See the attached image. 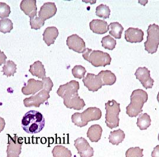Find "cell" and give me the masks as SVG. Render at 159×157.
<instances>
[{"label": "cell", "mask_w": 159, "mask_h": 157, "mask_svg": "<svg viewBox=\"0 0 159 157\" xmlns=\"http://www.w3.org/2000/svg\"><path fill=\"white\" fill-rule=\"evenodd\" d=\"M45 124V121L43 114L40 112L34 110L27 112L22 119V129L30 134L40 132L43 129Z\"/></svg>", "instance_id": "cell-1"}, {"label": "cell", "mask_w": 159, "mask_h": 157, "mask_svg": "<svg viewBox=\"0 0 159 157\" xmlns=\"http://www.w3.org/2000/svg\"><path fill=\"white\" fill-rule=\"evenodd\" d=\"M148 100V94L143 89L133 91L130 96V103L126 107V114L130 117H136L142 112L144 104Z\"/></svg>", "instance_id": "cell-2"}, {"label": "cell", "mask_w": 159, "mask_h": 157, "mask_svg": "<svg viewBox=\"0 0 159 157\" xmlns=\"http://www.w3.org/2000/svg\"><path fill=\"white\" fill-rule=\"evenodd\" d=\"M82 57L95 67H105L111 63V58L108 53L100 50H93L88 48H86Z\"/></svg>", "instance_id": "cell-3"}, {"label": "cell", "mask_w": 159, "mask_h": 157, "mask_svg": "<svg viewBox=\"0 0 159 157\" xmlns=\"http://www.w3.org/2000/svg\"><path fill=\"white\" fill-rule=\"evenodd\" d=\"M105 123L107 126L111 129L119 126V115L120 112V104L117 103L115 100L108 101L105 104Z\"/></svg>", "instance_id": "cell-4"}, {"label": "cell", "mask_w": 159, "mask_h": 157, "mask_svg": "<svg viewBox=\"0 0 159 157\" xmlns=\"http://www.w3.org/2000/svg\"><path fill=\"white\" fill-rule=\"evenodd\" d=\"M147 40L144 42L145 50L149 54L157 52L159 45V26L153 24L148 26Z\"/></svg>", "instance_id": "cell-5"}, {"label": "cell", "mask_w": 159, "mask_h": 157, "mask_svg": "<svg viewBox=\"0 0 159 157\" xmlns=\"http://www.w3.org/2000/svg\"><path fill=\"white\" fill-rule=\"evenodd\" d=\"M8 136V146L7 149V157H19L21 153L23 139L16 134Z\"/></svg>", "instance_id": "cell-6"}, {"label": "cell", "mask_w": 159, "mask_h": 157, "mask_svg": "<svg viewBox=\"0 0 159 157\" xmlns=\"http://www.w3.org/2000/svg\"><path fill=\"white\" fill-rule=\"evenodd\" d=\"M50 98L49 93L45 89L40 91L38 94L26 98L24 100V104L25 107H36L39 108L40 105L43 104Z\"/></svg>", "instance_id": "cell-7"}, {"label": "cell", "mask_w": 159, "mask_h": 157, "mask_svg": "<svg viewBox=\"0 0 159 157\" xmlns=\"http://www.w3.org/2000/svg\"><path fill=\"white\" fill-rule=\"evenodd\" d=\"M80 89V83L79 82L72 80L66 84L60 85L58 91H57L58 96L62 98H65L72 96L73 95L78 93V90Z\"/></svg>", "instance_id": "cell-8"}, {"label": "cell", "mask_w": 159, "mask_h": 157, "mask_svg": "<svg viewBox=\"0 0 159 157\" xmlns=\"http://www.w3.org/2000/svg\"><path fill=\"white\" fill-rule=\"evenodd\" d=\"M74 145L80 157H92L94 150L91 147L88 141L83 137L77 138L75 141Z\"/></svg>", "instance_id": "cell-9"}, {"label": "cell", "mask_w": 159, "mask_h": 157, "mask_svg": "<svg viewBox=\"0 0 159 157\" xmlns=\"http://www.w3.org/2000/svg\"><path fill=\"white\" fill-rule=\"evenodd\" d=\"M136 79H139L143 87L146 89L152 88L153 86L154 80L150 77V71L146 67L138 68L135 74Z\"/></svg>", "instance_id": "cell-10"}, {"label": "cell", "mask_w": 159, "mask_h": 157, "mask_svg": "<svg viewBox=\"0 0 159 157\" xmlns=\"http://www.w3.org/2000/svg\"><path fill=\"white\" fill-rule=\"evenodd\" d=\"M66 45L69 49L78 53H83L86 49L84 40L77 34H73L68 37Z\"/></svg>", "instance_id": "cell-11"}, {"label": "cell", "mask_w": 159, "mask_h": 157, "mask_svg": "<svg viewBox=\"0 0 159 157\" xmlns=\"http://www.w3.org/2000/svg\"><path fill=\"white\" fill-rule=\"evenodd\" d=\"M85 87L90 91L96 92L103 86L102 82L98 75L88 73L82 80Z\"/></svg>", "instance_id": "cell-12"}, {"label": "cell", "mask_w": 159, "mask_h": 157, "mask_svg": "<svg viewBox=\"0 0 159 157\" xmlns=\"http://www.w3.org/2000/svg\"><path fill=\"white\" fill-rule=\"evenodd\" d=\"M43 81L35 80V79H30L26 85L22 88V93L25 95H35L38 91L43 89Z\"/></svg>", "instance_id": "cell-13"}, {"label": "cell", "mask_w": 159, "mask_h": 157, "mask_svg": "<svg viewBox=\"0 0 159 157\" xmlns=\"http://www.w3.org/2000/svg\"><path fill=\"white\" fill-rule=\"evenodd\" d=\"M81 118L87 126L89 122L100 120L102 117V111L97 107H89L80 113Z\"/></svg>", "instance_id": "cell-14"}, {"label": "cell", "mask_w": 159, "mask_h": 157, "mask_svg": "<svg viewBox=\"0 0 159 157\" xmlns=\"http://www.w3.org/2000/svg\"><path fill=\"white\" fill-rule=\"evenodd\" d=\"M64 104L66 108L75 110H82L86 105L85 101L80 98L78 93L64 98Z\"/></svg>", "instance_id": "cell-15"}, {"label": "cell", "mask_w": 159, "mask_h": 157, "mask_svg": "<svg viewBox=\"0 0 159 157\" xmlns=\"http://www.w3.org/2000/svg\"><path fill=\"white\" fill-rule=\"evenodd\" d=\"M144 32L138 28L130 27L126 30L125 38L127 42L130 43L141 42L143 40Z\"/></svg>", "instance_id": "cell-16"}, {"label": "cell", "mask_w": 159, "mask_h": 157, "mask_svg": "<svg viewBox=\"0 0 159 157\" xmlns=\"http://www.w3.org/2000/svg\"><path fill=\"white\" fill-rule=\"evenodd\" d=\"M57 8L54 2H45L41 7V9L38 12L39 17L45 21L49 18H52L56 14Z\"/></svg>", "instance_id": "cell-17"}, {"label": "cell", "mask_w": 159, "mask_h": 157, "mask_svg": "<svg viewBox=\"0 0 159 157\" xmlns=\"http://www.w3.org/2000/svg\"><path fill=\"white\" fill-rule=\"evenodd\" d=\"M20 7L25 14L29 16L30 18L37 16L36 0H22L20 4Z\"/></svg>", "instance_id": "cell-18"}, {"label": "cell", "mask_w": 159, "mask_h": 157, "mask_svg": "<svg viewBox=\"0 0 159 157\" xmlns=\"http://www.w3.org/2000/svg\"><path fill=\"white\" fill-rule=\"evenodd\" d=\"M89 27L92 31L97 34H103L109 30V25L107 22L98 19L93 20L90 21Z\"/></svg>", "instance_id": "cell-19"}, {"label": "cell", "mask_w": 159, "mask_h": 157, "mask_svg": "<svg viewBox=\"0 0 159 157\" xmlns=\"http://www.w3.org/2000/svg\"><path fill=\"white\" fill-rule=\"evenodd\" d=\"M58 35V30L55 26H49L43 32V40L48 46H50L54 44Z\"/></svg>", "instance_id": "cell-20"}, {"label": "cell", "mask_w": 159, "mask_h": 157, "mask_svg": "<svg viewBox=\"0 0 159 157\" xmlns=\"http://www.w3.org/2000/svg\"><path fill=\"white\" fill-rule=\"evenodd\" d=\"M103 132L102 128L98 124L92 125L88 129L87 132V136L92 142H98L101 140Z\"/></svg>", "instance_id": "cell-21"}, {"label": "cell", "mask_w": 159, "mask_h": 157, "mask_svg": "<svg viewBox=\"0 0 159 157\" xmlns=\"http://www.w3.org/2000/svg\"><path fill=\"white\" fill-rule=\"evenodd\" d=\"M29 72L32 74L33 76L37 77L40 79L46 78V71L44 66L39 61H37L30 65Z\"/></svg>", "instance_id": "cell-22"}, {"label": "cell", "mask_w": 159, "mask_h": 157, "mask_svg": "<svg viewBox=\"0 0 159 157\" xmlns=\"http://www.w3.org/2000/svg\"><path fill=\"white\" fill-rule=\"evenodd\" d=\"M98 75L101 79L103 86L112 85L116 81V77L115 74L109 70L101 71Z\"/></svg>", "instance_id": "cell-23"}, {"label": "cell", "mask_w": 159, "mask_h": 157, "mask_svg": "<svg viewBox=\"0 0 159 157\" xmlns=\"http://www.w3.org/2000/svg\"><path fill=\"white\" fill-rule=\"evenodd\" d=\"M125 138V134L121 129L111 131L109 136V142L113 145H119Z\"/></svg>", "instance_id": "cell-24"}, {"label": "cell", "mask_w": 159, "mask_h": 157, "mask_svg": "<svg viewBox=\"0 0 159 157\" xmlns=\"http://www.w3.org/2000/svg\"><path fill=\"white\" fill-rule=\"evenodd\" d=\"M109 34L115 37L116 39H120L122 38V32L124 30L122 25L117 22H111L109 25Z\"/></svg>", "instance_id": "cell-25"}, {"label": "cell", "mask_w": 159, "mask_h": 157, "mask_svg": "<svg viewBox=\"0 0 159 157\" xmlns=\"http://www.w3.org/2000/svg\"><path fill=\"white\" fill-rule=\"evenodd\" d=\"M140 130H146L151 125V118L147 113L140 114L136 123Z\"/></svg>", "instance_id": "cell-26"}, {"label": "cell", "mask_w": 159, "mask_h": 157, "mask_svg": "<svg viewBox=\"0 0 159 157\" xmlns=\"http://www.w3.org/2000/svg\"><path fill=\"white\" fill-rule=\"evenodd\" d=\"M52 153L53 157H72V152L68 148L62 145H57L53 148Z\"/></svg>", "instance_id": "cell-27"}, {"label": "cell", "mask_w": 159, "mask_h": 157, "mask_svg": "<svg viewBox=\"0 0 159 157\" xmlns=\"http://www.w3.org/2000/svg\"><path fill=\"white\" fill-rule=\"evenodd\" d=\"M1 72L8 77L14 76L16 73V65L12 61H7L3 66Z\"/></svg>", "instance_id": "cell-28"}, {"label": "cell", "mask_w": 159, "mask_h": 157, "mask_svg": "<svg viewBox=\"0 0 159 157\" xmlns=\"http://www.w3.org/2000/svg\"><path fill=\"white\" fill-rule=\"evenodd\" d=\"M96 15L103 19L109 18L111 15V10L107 5L102 4L96 7Z\"/></svg>", "instance_id": "cell-29"}, {"label": "cell", "mask_w": 159, "mask_h": 157, "mask_svg": "<svg viewBox=\"0 0 159 157\" xmlns=\"http://www.w3.org/2000/svg\"><path fill=\"white\" fill-rule=\"evenodd\" d=\"M102 47L106 50H113L116 45V41L110 36H106L103 37L101 41Z\"/></svg>", "instance_id": "cell-30"}, {"label": "cell", "mask_w": 159, "mask_h": 157, "mask_svg": "<svg viewBox=\"0 0 159 157\" xmlns=\"http://www.w3.org/2000/svg\"><path fill=\"white\" fill-rule=\"evenodd\" d=\"M13 29V23L11 20L4 18L0 20V32L4 34L10 32Z\"/></svg>", "instance_id": "cell-31"}, {"label": "cell", "mask_w": 159, "mask_h": 157, "mask_svg": "<svg viewBox=\"0 0 159 157\" xmlns=\"http://www.w3.org/2000/svg\"><path fill=\"white\" fill-rule=\"evenodd\" d=\"M143 149L139 147H132L126 152V157H143Z\"/></svg>", "instance_id": "cell-32"}, {"label": "cell", "mask_w": 159, "mask_h": 157, "mask_svg": "<svg viewBox=\"0 0 159 157\" xmlns=\"http://www.w3.org/2000/svg\"><path fill=\"white\" fill-rule=\"evenodd\" d=\"M45 24V21L38 17L37 16L30 18V26L31 28L38 30L43 27Z\"/></svg>", "instance_id": "cell-33"}, {"label": "cell", "mask_w": 159, "mask_h": 157, "mask_svg": "<svg viewBox=\"0 0 159 157\" xmlns=\"http://www.w3.org/2000/svg\"><path fill=\"white\" fill-rule=\"evenodd\" d=\"M86 70L84 67L82 65H75L72 69V73L75 78L81 79L85 77Z\"/></svg>", "instance_id": "cell-34"}, {"label": "cell", "mask_w": 159, "mask_h": 157, "mask_svg": "<svg viewBox=\"0 0 159 157\" xmlns=\"http://www.w3.org/2000/svg\"><path fill=\"white\" fill-rule=\"evenodd\" d=\"M10 13V7L5 2H0V18L2 19L7 18Z\"/></svg>", "instance_id": "cell-35"}, {"label": "cell", "mask_w": 159, "mask_h": 157, "mask_svg": "<svg viewBox=\"0 0 159 157\" xmlns=\"http://www.w3.org/2000/svg\"><path fill=\"white\" fill-rule=\"evenodd\" d=\"M72 122L74 123L75 126H78L79 127H84L85 126H86L82 120L80 113V112H76L72 115Z\"/></svg>", "instance_id": "cell-36"}, {"label": "cell", "mask_w": 159, "mask_h": 157, "mask_svg": "<svg viewBox=\"0 0 159 157\" xmlns=\"http://www.w3.org/2000/svg\"><path fill=\"white\" fill-rule=\"evenodd\" d=\"M43 89L47 90L49 93L52 91V88L53 87V84L52 80L49 77H46L43 79Z\"/></svg>", "instance_id": "cell-37"}, {"label": "cell", "mask_w": 159, "mask_h": 157, "mask_svg": "<svg viewBox=\"0 0 159 157\" xmlns=\"http://www.w3.org/2000/svg\"><path fill=\"white\" fill-rule=\"evenodd\" d=\"M7 58V57L4 52L0 50V66L4 64H6Z\"/></svg>", "instance_id": "cell-38"}, {"label": "cell", "mask_w": 159, "mask_h": 157, "mask_svg": "<svg viewBox=\"0 0 159 157\" xmlns=\"http://www.w3.org/2000/svg\"><path fill=\"white\" fill-rule=\"evenodd\" d=\"M151 156L152 157H159V145L154 148Z\"/></svg>", "instance_id": "cell-39"}, {"label": "cell", "mask_w": 159, "mask_h": 157, "mask_svg": "<svg viewBox=\"0 0 159 157\" xmlns=\"http://www.w3.org/2000/svg\"><path fill=\"white\" fill-rule=\"evenodd\" d=\"M6 126V122L3 118L0 117V132L4 130Z\"/></svg>", "instance_id": "cell-40"}, {"label": "cell", "mask_w": 159, "mask_h": 157, "mask_svg": "<svg viewBox=\"0 0 159 157\" xmlns=\"http://www.w3.org/2000/svg\"><path fill=\"white\" fill-rule=\"evenodd\" d=\"M157 100L158 101V102H159V93H158V95H157Z\"/></svg>", "instance_id": "cell-41"}, {"label": "cell", "mask_w": 159, "mask_h": 157, "mask_svg": "<svg viewBox=\"0 0 159 157\" xmlns=\"http://www.w3.org/2000/svg\"><path fill=\"white\" fill-rule=\"evenodd\" d=\"M158 140H159V136H158Z\"/></svg>", "instance_id": "cell-42"}]
</instances>
